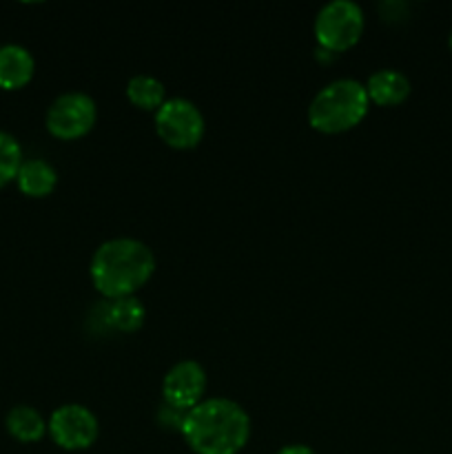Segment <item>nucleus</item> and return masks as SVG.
Instances as JSON below:
<instances>
[{"label":"nucleus","mask_w":452,"mask_h":454,"mask_svg":"<svg viewBox=\"0 0 452 454\" xmlns=\"http://www.w3.org/2000/svg\"><path fill=\"white\" fill-rule=\"evenodd\" d=\"M180 433L195 454H239L251 437V419L233 399L211 397L186 412Z\"/></svg>","instance_id":"1"},{"label":"nucleus","mask_w":452,"mask_h":454,"mask_svg":"<svg viewBox=\"0 0 452 454\" xmlns=\"http://www.w3.org/2000/svg\"><path fill=\"white\" fill-rule=\"evenodd\" d=\"M91 282L106 300L136 295L155 273V255L136 238L102 242L91 257Z\"/></svg>","instance_id":"2"},{"label":"nucleus","mask_w":452,"mask_h":454,"mask_svg":"<svg viewBox=\"0 0 452 454\" xmlns=\"http://www.w3.org/2000/svg\"><path fill=\"white\" fill-rule=\"evenodd\" d=\"M366 84L339 78L317 91L308 106V124L319 133H344L357 127L368 114Z\"/></svg>","instance_id":"3"},{"label":"nucleus","mask_w":452,"mask_h":454,"mask_svg":"<svg viewBox=\"0 0 452 454\" xmlns=\"http://www.w3.org/2000/svg\"><path fill=\"white\" fill-rule=\"evenodd\" d=\"M366 27L363 9L353 0H331L315 18V38L328 53H341L359 43Z\"/></svg>","instance_id":"4"},{"label":"nucleus","mask_w":452,"mask_h":454,"mask_svg":"<svg viewBox=\"0 0 452 454\" xmlns=\"http://www.w3.org/2000/svg\"><path fill=\"white\" fill-rule=\"evenodd\" d=\"M204 115L198 105L186 98H167L155 111V133L173 149H193L204 137Z\"/></svg>","instance_id":"5"},{"label":"nucleus","mask_w":452,"mask_h":454,"mask_svg":"<svg viewBox=\"0 0 452 454\" xmlns=\"http://www.w3.org/2000/svg\"><path fill=\"white\" fill-rule=\"evenodd\" d=\"M97 120V106L82 91H66L58 96L47 109V131L58 140H78L87 136Z\"/></svg>","instance_id":"6"},{"label":"nucleus","mask_w":452,"mask_h":454,"mask_svg":"<svg viewBox=\"0 0 452 454\" xmlns=\"http://www.w3.org/2000/svg\"><path fill=\"white\" fill-rule=\"evenodd\" d=\"M47 433L62 450H84L96 443L100 424L87 406L65 403L51 412L47 421Z\"/></svg>","instance_id":"7"},{"label":"nucleus","mask_w":452,"mask_h":454,"mask_svg":"<svg viewBox=\"0 0 452 454\" xmlns=\"http://www.w3.org/2000/svg\"><path fill=\"white\" fill-rule=\"evenodd\" d=\"M204 390H207V371L202 368V364L193 362V359L177 362L164 375V406L173 408L177 412H189L191 408L202 402Z\"/></svg>","instance_id":"8"},{"label":"nucleus","mask_w":452,"mask_h":454,"mask_svg":"<svg viewBox=\"0 0 452 454\" xmlns=\"http://www.w3.org/2000/svg\"><path fill=\"white\" fill-rule=\"evenodd\" d=\"M35 60L22 44H3L0 47V89L16 91L31 82Z\"/></svg>","instance_id":"9"},{"label":"nucleus","mask_w":452,"mask_h":454,"mask_svg":"<svg viewBox=\"0 0 452 454\" xmlns=\"http://www.w3.org/2000/svg\"><path fill=\"white\" fill-rule=\"evenodd\" d=\"M368 100L379 106L401 105L410 96V80L397 69H379L366 82Z\"/></svg>","instance_id":"10"},{"label":"nucleus","mask_w":452,"mask_h":454,"mask_svg":"<svg viewBox=\"0 0 452 454\" xmlns=\"http://www.w3.org/2000/svg\"><path fill=\"white\" fill-rule=\"evenodd\" d=\"M16 184L22 195L27 198H47L53 193L58 184V173L47 160H25L18 171Z\"/></svg>","instance_id":"11"},{"label":"nucleus","mask_w":452,"mask_h":454,"mask_svg":"<svg viewBox=\"0 0 452 454\" xmlns=\"http://www.w3.org/2000/svg\"><path fill=\"white\" fill-rule=\"evenodd\" d=\"M4 428L16 442L35 443L47 434V421L35 408L13 406L4 417Z\"/></svg>","instance_id":"12"},{"label":"nucleus","mask_w":452,"mask_h":454,"mask_svg":"<svg viewBox=\"0 0 452 454\" xmlns=\"http://www.w3.org/2000/svg\"><path fill=\"white\" fill-rule=\"evenodd\" d=\"M106 324L120 333H136L142 328L146 319V309L136 295L118 297V300H109L105 309Z\"/></svg>","instance_id":"13"},{"label":"nucleus","mask_w":452,"mask_h":454,"mask_svg":"<svg viewBox=\"0 0 452 454\" xmlns=\"http://www.w3.org/2000/svg\"><path fill=\"white\" fill-rule=\"evenodd\" d=\"M127 98L137 109L155 114L167 100V89L153 75H133L127 82Z\"/></svg>","instance_id":"14"},{"label":"nucleus","mask_w":452,"mask_h":454,"mask_svg":"<svg viewBox=\"0 0 452 454\" xmlns=\"http://www.w3.org/2000/svg\"><path fill=\"white\" fill-rule=\"evenodd\" d=\"M22 162V146L12 133L0 131V189L9 182H16Z\"/></svg>","instance_id":"15"},{"label":"nucleus","mask_w":452,"mask_h":454,"mask_svg":"<svg viewBox=\"0 0 452 454\" xmlns=\"http://www.w3.org/2000/svg\"><path fill=\"white\" fill-rule=\"evenodd\" d=\"M275 454H315V450L304 446V443H291V446H284L282 450H277Z\"/></svg>","instance_id":"16"},{"label":"nucleus","mask_w":452,"mask_h":454,"mask_svg":"<svg viewBox=\"0 0 452 454\" xmlns=\"http://www.w3.org/2000/svg\"><path fill=\"white\" fill-rule=\"evenodd\" d=\"M448 44H450V51H452V31H450V38H448Z\"/></svg>","instance_id":"17"}]
</instances>
